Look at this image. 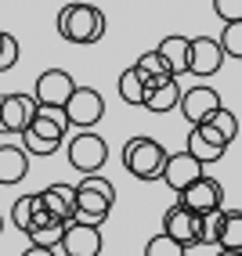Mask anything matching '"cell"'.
Returning a JSON list of instances; mask_svg holds the SVG:
<instances>
[{
	"instance_id": "1",
	"label": "cell",
	"mask_w": 242,
	"mask_h": 256,
	"mask_svg": "<svg viewBox=\"0 0 242 256\" xmlns=\"http://www.w3.org/2000/svg\"><path fill=\"white\" fill-rule=\"evenodd\" d=\"M73 198H76V220L101 228V224H105V216L112 213L116 188H112V180H105L101 174H87L80 184H73Z\"/></svg>"
},
{
	"instance_id": "2",
	"label": "cell",
	"mask_w": 242,
	"mask_h": 256,
	"mask_svg": "<svg viewBox=\"0 0 242 256\" xmlns=\"http://www.w3.org/2000/svg\"><path fill=\"white\" fill-rule=\"evenodd\" d=\"M58 36L69 44H98L105 36V14L94 4H65L58 11Z\"/></svg>"
},
{
	"instance_id": "3",
	"label": "cell",
	"mask_w": 242,
	"mask_h": 256,
	"mask_svg": "<svg viewBox=\"0 0 242 256\" xmlns=\"http://www.w3.org/2000/svg\"><path fill=\"white\" fill-rule=\"evenodd\" d=\"M19 138H22L26 156H55L62 148V141H65V119H62V112L37 108V116L29 119V126Z\"/></svg>"
},
{
	"instance_id": "4",
	"label": "cell",
	"mask_w": 242,
	"mask_h": 256,
	"mask_svg": "<svg viewBox=\"0 0 242 256\" xmlns=\"http://www.w3.org/2000/svg\"><path fill=\"white\" fill-rule=\"evenodd\" d=\"M166 156H170V152L159 141H152V138H130L123 144V170L130 177H137V180H159Z\"/></svg>"
},
{
	"instance_id": "5",
	"label": "cell",
	"mask_w": 242,
	"mask_h": 256,
	"mask_svg": "<svg viewBox=\"0 0 242 256\" xmlns=\"http://www.w3.org/2000/svg\"><path fill=\"white\" fill-rule=\"evenodd\" d=\"M105 116V98H101L94 87H80L69 94V101L62 105V119L65 126H80V130H91L98 126V119Z\"/></svg>"
},
{
	"instance_id": "6",
	"label": "cell",
	"mask_w": 242,
	"mask_h": 256,
	"mask_svg": "<svg viewBox=\"0 0 242 256\" xmlns=\"http://www.w3.org/2000/svg\"><path fill=\"white\" fill-rule=\"evenodd\" d=\"M109 159V144L105 138H98L94 130H80L76 138H69V166L80 170L83 177L87 174H98Z\"/></svg>"
},
{
	"instance_id": "7",
	"label": "cell",
	"mask_w": 242,
	"mask_h": 256,
	"mask_svg": "<svg viewBox=\"0 0 242 256\" xmlns=\"http://www.w3.org/2000/svg\"><path fill=\"white\" fill-rule=\"evenodd\" d=\"M76 90V80L69 76L65 69H47L37 76V87H33V105L37 108H51V112H62V105L69 101V94Z\"/></svg>"
},
{
	"instance_id": "8",
	"label": "cell",
	"mask_w": 242,
	"mask_h": 256,
	"mask_svg": "<svg viewBox=\"0 0 242 256\" xmlns=\"http://www.w3.org/2000/svg\"><path fill=\"white\" fill-rule=\"evenodd\" d=\"M177 202L184 210H192L195 216H202V213H217V210H224V188H220V180H213V177H199V180H192L188 188H181L177 192Z\"/></svg>"
},
{
	"instance_id": "9",
	"label": "cell",
	"mask_w": 242,
	"mask_h": 256,
	"mask_svg": "<svg viewBox=\"0 0 242 256\" xmlns=\"http://www.w3.org/2000/svg\"><path fill=\"white\" fill-rule=\"evenodd\" d=\"M101 246H105V238H101V228L94 224H83V220H73V224H65L62 231V256H98Z\"/></svg>"
},
{
	"instance_id": "10",
	"label": "cell",
	"mask_w": 242,
	"mask_h": 256,
	"mask_svg": "<svg viewBox=\"0 0 242 256\" xmlns=\"http://www.w3.org/2000/svg\"><path fill=\"white\" fill-rule=\"evenodd\" d=\"M163 234L170 242H177L181 249H192V246H199V216L192 210H184L181 202H174L163 213Z\"/></svg>"
},
{
	"instance_id": "11",
	"label": "cell",
	"mask_w": 242,
	"mask_h": 256,
	"mask_svg": "<svg viewBox=\"0 0 242 256\" xmlns=\"http://www.w3.org/2000/svg\"><path fill=\"white\" fill-rule=\"evenodd\" d=\"M224 65V54L213 36H192L188 40V72L192 76H217Z\"/></svg>"
},
{
	"instance_id": "12",
	"label": "cell",
	"mask_w": 242,
	"mask_h": 256,
	"mask_svg": "<svg viewBox=\"0 0 242 256\" xmlns=\"http://www.w3.org/2000/svg\"><path fill=\"white\" fill-rule=\"evenodd\" d=\"M37 116L29 94H0V134H22Z\"/></svg>"
},
{
	"instance_id": "13",
	"label": "cell",
	"mask_w": 242,
	"mask_h": 256,
	"mask_svg": "<svg viewBox=\"0 0 242 256\" xmlns=\"http://www.w3.org/2000/svg\"><path fill=\"white\" fill-rule=\"evenodd\" d=\"M177 108L184 112V119L192 126H199L206 116H213L217 108H220V94L213 90V87H192V90H181V101H177Z\"/></svg>"
},
{
	"instance_id": "14",
	"label": "cell",
	"mask_w": 242,
	"mask_h": 256,
	"mask_svg": "<svg viewBox=\"0 0 242 256\" xmlns=\"http://www.w3.org/2000/svg\"><path fill=\"white\" fill-rule=\"evenodd\" d=\"M199 177H202V162H195L184 148H181V152H174V156H166L163 174H159V180H163L166 188H174V192L188 188V184L199 180Z\"/></svg>"
},
{
	"instance_id": "15",
	"label": "cell",
	"mask_w": 242,
	"mask_h": 256,
	"mask_svg": "<svg viewBox=\"0 0 242 256\" xmlns=\"http://www.w3.org/2000/svg\"><path fill=\"white\" fill-rule=\"evenodd\" d=\"M40 206L47 210L51 220H58V224H73L76 220V198H73V184H51L44 192H37Z\"/></svg>"
},
{
	"instance_id": "16",
	"label": "cell",
	"mask_w": 242,
	"mask_h": 256,
	"mask_svg": "<svg viewBox=\"0 0 242 256\" xmlns=\"http://www.w3.org/2000/svg\"><path fill=\"white\" fill-rule=\"evenodd\" d=\"M195 130L202 134L206 141H213L217 148H228V144L238 138V116H235V112H228V108L220 105L213 116H206V119H202V123H199Z\"/></svg>"
},
{
	"instance_id": "17",
	"label": "cell",
	"mask_w": 242,
	"mask_h": 256,
	"mask_svg": "<svg viewBox=\"0 0 242 256\" xmlns=\"http://www.w3.org/2000/svg\"><path fill=\"white\" fill-rule=\"evenodd\" d=\"M155 54L163 58L166 72L174 76V80L188 72V40H184V36H177V32H174V36H163V40H159V47H155Z\"/></svg>"
},
{
	"instance_id": "18",
	"label": "cell",
	"mask_w": 242,
	"mask_h": 256,
	"mask_svg": "<svg viewBox=\"0 0 242 256\" xmlns=\"http://www.w3.org/2000/svg\"><path fill=\"white\" fill-rule=\"evenodd\" d=\"M213 246L228 252H242V210H220Z\"/></svg>"
},
{
	"instance_id": "19",
	"label": "cell",
	"mask_w": 242,
	"mask_h": 256,
	"mask_svg": "<svg viewBox=\"0 0 242 256\" xmlns=\"http://www.w3.org/2000/svg\"><path fill=\"white\" fill-rule=\"evenodd\" d=\"M177 101H181L177 80H163V83H155V87H145V101H141V105L148 112H155V116H163V112H174Z\"/></svg>"
},
{
	"instance_id": "20",
	"label": "cell",
	"mask_w": 242,
	"mask_h": 256,
	"mask_svg": "<svg viewBox=\"0 0 242 256\" xmlns=\"http://www.w3.org/2000/svg\"><path fill=\"white\" fill-rule=\"evenodd\" d=\"M29 174V156L19 144H0V184H19Z\"/></svg>"
},
{
	"instance_id": "21",
	"label": "cell",
	"mask_w": 242,
	"mask_h": 256,
	"mask_svg": "<svg viewBox=\"0 0 242 256\" xmlns=\"http://www.w3.org/2000/svg\"><path fill=\"white\" fill-rule=\"evenodd\" d=\"M130 69L145 80V87H155V83H163V80H174V76L166 72V65H163V58L155 54V50H145V54L137 58V62L130 65Z\"/></svg>"
},
{
	"instance_id": "22",
	"label": "cell",
	"mask_w": 242,
	"mask_h": 256,
	"mask_svg": "<svg viewBox=\"0 0 242 256\" xmlns=\"http://www.w3.org/2000/svg\"><path fill=\"white\" fill-rule=\"evenodd\" d=\"M184 152H188V156H192L195 162H217V159H224V148H217L213 141H206L202 138V134L192 126V130H188V144H184Z\"/></svg>"
},
{
	"instance_id": "23",
	"label": "cell",
	"mask_w": 242,
	"mask_h": 256,
	"mask_svg": "<svg viewBox=\"0 0 242 256\" xmlns=\"http://www.w3.org/2000/svg\"><path fill=\"white\" fill-rule=\"evenodd\" d=\"M116 87H119V98H123V105H141V101H145V80L137 76L134 69H123V72H119Z\"/></svg>"
},
{
	"instance_id": "24",
	"label": "cell",
	"mask_w": 242,
	"mask_h": 256,
	"mask_svg": "<svg viewBox=\"0 0 242 256\" xmlns=\"http://www.w3.org/2000/svg\"><path fill=\"white\" fill-rule=\"evenodd\" d=\"M217 47H220L224 58H242V22H224Z\"/></svg>"
},
{
	"instance_id": "25",
	"label": "cell",
	"mask_w": 242,
	"mask_h": 256,
	"mask_svg": "<svg viewBox=\"0 0 242 256\" xmlns=\"http://www.w3.org/2000/svg\"><path fill=\"white\" fill-rule=\"evenodd\" d=\"M62 231H65V224H44V228H33V231H26V238H29L33 246L58 249V242H62Z\"/></svg>"
},
{
	"instance_id": "26",
	"label": "cell",
	"mask_w": 242,
	"mask_h": 256,
	"mask_svg": "<svg viewBox=\"0 0 242 256\" xmlns=\"http://www.w3.org/2000/svg\"><path fill=\"white\" fill-rule=\"evenodd\" d=\"M145 256H184V249L177 242H170V238L159 231V234H152L145 242Z\"/></svg>"
},
{
	"instance_id": "27",
	"label": "cell",
	"mask_w": 242,
	"mask_h": 256,
	"mask_svg": "<svg viewBox=\"0 0 242 256\" xmlns=\"http://www.w3.org/2000/svg\"><path fill=\"white\" fill-rule=\"evenodd\" d=\"M15 62H19V40H15L11 32H4V36H0V72L15 69Z\"/></svg>"
},
{
	"instance_id": "28",
	"label": "cell",
	"mask_w": 242,
	"mask_h": 256,
	"mask_svg": "<svg viewBox=\"0 0 242 256\" xmlns=\"http://www.w3.org/2000/svg\"><path fill=\"white\" fill-rule=\"evenodd\" d=\"M213 14L220 22H242V0H213Z\"/></svg>"
},
{
	"instance_id": "29",
	"label": "cell",
	"mask_w": 242,
	"mask_h": 256,
	"mask_svg": "<svg viewBox=\"0 0 242 256\" xmlns=\"http://www.w3.org/2000/svg\"><path fill=\"white\" fill-rule=\"evenodd\" d=\"M29 213H33V195H22V198L11 206V224L19 228V231H26V228H29Z\"/></svg>"
},
{
	"instance_id": "30",
	"label": "cell",
	"mask_w": 242,
	"mask_h": 256,
	"mask_svg": "<svg viewBox=\"0 0 242 256\" xmlns=\"http://www.w3.org/2000/svg\"><path fill=\"white\" fill-rule=\"evenodd\" d=\"M22 256H58V249H44V246H29Z\"/></svg>"
},
{
	"instance_id": "31",
	"label": "cell",
	"mask_w": 242,
	"mask_h": 256,
	"mask_svg": "<svg viewBox=\"0 0 242 256\" xmlns=\"http://www.w3.org/2000/svg\"><path fill=\"white\" fill-rule=\"evenodd\" d=\"M217 256H242V252H228V249H220V252H217Z\"/></svg>"
},
{
	"instance_id": "32",
	"label": "cell",
	"mask_w": 242,
	"mask_h": 256,
	"mask_svg": "<svg viewBox=\"0 0 242 256\" xmlns=\"http://www.w3.org/2000/svg\"><path fill=\"white\" fill-rule=\"evenodd\" d=\"M0 234H4V216H0Z\"/></svg>"
}]
</instances>
